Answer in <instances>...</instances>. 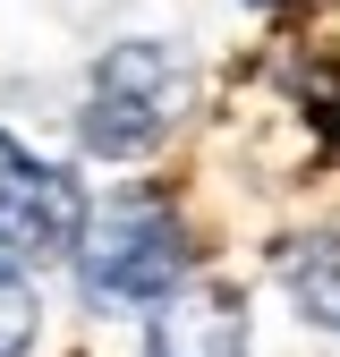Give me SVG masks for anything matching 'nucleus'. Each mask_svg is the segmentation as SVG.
<instances>
[{
  "instance_id": "f257e3e1",
  "label": "nucleus",
  "mask_w": 340,
  "mask_h": 357,
  "mask_svg": "<svg viewBox=\"0 0 340 357\" xmlns=\"http://www.w3.org/2000/svg\"><path fill=\"white\" fill-rule=\"evenodd\" d=\"M187 230L162 204H111L102 221L85 213L77 230V281L94 306H162L187 273Z\"/></svg>"
},
{
  "instance_id": "1a4fd4ad",
  "label": "nucleus",
  "mask_w": 340,
  "mask_h": 357,
  "mask_svg": "<svg viewBox=\"0 0 340 357\" xmlns=\"http://www.w3.org/2000/svg\"><path fill=\"white\" fill-rule=\"evenodd\" d=\"M264 9H272V0H264Z\"/></svg>"
},
{
  "instance_id": "7ed1b4c3",
  "label": "nucleus",
  "mask_w": 340,
  "mask_h": 357,
  "mask_svg": "<svg viewBox=\"0 0 340 357\" xmlns=\"http://www.w3.org/2000/svg\"><path fill=\"white\" fill-rule=\"evenodd\" d=\"M77 230H85V196H77L68 170L17 162L0 178V281H26L42 264L77 255Z\"/></svg>"
},
{
  "instance_id": "423d86ee",
  "label": "nucleus",
  "mask_w": 340,
  "mask_h": 357,
  "mask_svg": "<svg viewBox=\"0 0 340 357\" xmlns=\"http://www.w3.org/2000/svg\"><path fill=\"white\" fill-rule=\"evenodd\" d=\"M298 102H307V119L323 128V145L340 153V60H307L298 68Z\"/></svg>"
},
{
  "instance_id": "39448f33",
  "label": "nucleus",
  "mask_w": 340,
  "mask_h": 357,
  "mask_svg": "<svg viewBox=\"0 0 340 357\" xmlns=\"http://www.w3.org/2000/svg\"><path fill=\"white\" fill-rule=\"evenodd\" d=\"M281 281L298 289V306H307L315 324L340 332V238H298V247H281Z\"/></svg>"
},
{
  "instance_id": "f03ea898",
  "label": "nucleus",
  "mask_w": 340,
  "mask_h": 357,
  "mask_svg": "<svg viewBox=\"0 0 340 357\" xmlns=\"http://www.w3.org/2000/svg\"><path fill=\"white\" fill-rule=\"evenodd\" d=\"M170 111H179V68H170V52L162 43H111L94 60V94H85L77 137H85V153L128 162V153L162 145Z\"/></svg>"
},
{
  "instance_id": "0eeeda50",
  "label": "nucleus",
  "mask_w": 340,
  "mask_h": 357,
  "mask_svg": "<svg viewBox=\"0 0 340 357\" xmlns=\"http://www.w3.org/2000/svg\"><path fill=\"white\" fill-rule=\"evenodd\" d=\"M34 340V289L26 281H0V357H17Z\"/></svg>"
},
{
  "instance_id": "20e7f679",
  "label": "nucleus",
  "mask_w": 340,
  "mask_h": 357,
  "mask_svg": "<svg viewBox=\"0 0 340 357\" xmlns=\"http://www.w3.org/2000/svg\"><path fill=\"white\" fill-rule=\"evenodd\" d=\"M145 357H247V298L238 289H170L145 324Z\"/></svg>"
},
{
  "instance_id": "6e6552de",
  "label": "nucleus",
  "mask_w": 340,
  "mask_h": 357,
  "mask_svg": "<svg viewBox=\"0 0 340 357\" xmlns=\"http://www.w3.org/2000/svg\"><path fill=\"white\" fill-rule=\"evenodd\" d=\"M17 162H26V153H17V145H9V137H0V178H9V170H17Z\"/></svg>"
}]
</instances>
